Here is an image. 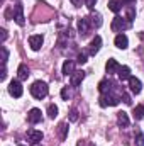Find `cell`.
<instances>
[{
  "label": "cell",
  "instance_id": "obj_1",
  "mask_svg": "<svg viewBox=\"0 0 144 146\" xmlns=\"http://www.w3.org/2000/svg\"><path fill=\"white\" fill-rule=\"evenodd\" d=\"M48 92H49V88H48V83H46V82L37 80V82H34V83L31 85V95H32L34 99H37V100L44 99V97L48 95Z\"/></svg>",
  "mask_w": 144,
  "mask_h": 146
},
{
  "label": "cell",
  "instance_id": "obj_2",
  "mask_svg": "<svg viewBox=\"0 0 144 146\" xmlns=\"http://www.w3.org/2000/svg\"><path fill=\"white\" fill-rule=\"evenodd\" d=\"M120 99H122V95H117V94H114V90L112 92H107V94H102V97H100V106L102 107H107V106H117L119 102H120Z\"/></svg>",
  "mask_w": 144,
  "mask_h": 146
},
{
  "label": "cell",
  "instance_id": "obj_3",
  "mask_svg": "<svg viewBox=\"0 0 144 146\" xmlns=\"http://www.w3.org/2000/svg\"><path fill=\"white\" fill-rule=\"evenodd\" d=\"M112 31L114 33H122V31H126V29H129L131 27V22L127 21V19H122V17H119V15H115L114 17V21H112Z\"/></svg>",
  "mask_w": 144,
  "mask_h": 146
},
{
  "label": "cell",
  "instance_id": "obj_4",
  "mask_svg": "<svg viewBox=\"0 0 144 146\" xmlns=\"http://www.w3.org/2000/svg\"><path fill=\"white\" fill-rule=\"evenodd\" d=\"M22 92H24V88H22V85H20V80H12V82L9 83V94H10L12 97L19 99V97H22Z\"/></svg>",
  "mask_w": 144,
  "mask_h": 146
},
{
  "label": "cell",
  "instance_id": "obj_5",
  "mask_svg": "<svg viewBox=\"0 0 144 146\" xmlns=\"http://www.w3.org/2000/svg\"><path fill=\"white\" fill-rule=\"evenodd\" d=\"M78 33L81 34V36H87L88 34V31H90V26H92V22H90V17H81V19H78Z\"/></svg>",
  "mask_w": 144,
  "mask_h": 146
},
{
  "label": "cell",
  "instance_id": "obj_6",
  "mask_svg": "<svg viewBox=\"0 0 144 146\" xmlns=\"http://www.w3.org/2000/svg\"><path fill=\"white\" fill-rule=\"evenodd\" d=\"M14 21L19 24V26H24V7L20 3H15L14 5Z\"/></svg>",
  "mask_w": 144,
  "mask_h": 146
},
{
  "label": "cell",
  "instance_id": "obj_7",
  "mask_svg": "<svg viewBox=\"0 0 144 146\" xmlns=\"http://www.w3.org/2000/svg\"><path fill=\"white\" fill-rule=\"evenodd\" d=\"M100 46H102V37L100 36H95L92 39V42H90V48H88V54H97L98 51H100Z\"/></svg>",
  "mask_w": 144,
  "mask_h": 146
},
{
  "label": "cell",
  "instance_id": "obj_8",
  "mask_svg": "<svg viewBox=\"0 0 144 146\" xmlns=\"http://www.w3.org/2000/svg\"><path fill=\"white\" fill-rule=\"evenodd\" d=\"M129 88H131L132 94H141V90H143V83H141V80L136 78V76H131V78H129Z\"/></svg>",
  "mask_w": 144,
  "mask_h": 146
},
{
  "label": "cell",
  "instance_id": "obj_9",
  "mask_svg": "<svg viewBox=\"0 0 144 146\" xmlns=\"http://www.w3.org/2000/svg\"><path fill=\"white\" fill-rule=\"evenodd\" d=\"M42 42H44V37L41 36V34H34V36L29 37V46L37 51V49H41V46H42Z\"/></svg>",
  "mask_w": 144,
  "mask_h": 146
},
{
  "label": "cell",
  "instance_id": "obj_10",
  "mask_svg": "<svg viewBox=\"0 0 144 146\" xmlns=\"http://www.w3.org/2000/svg\"><path fill=\"white\" fill-rule=\"evenodd\" d=\"M27 121H29L31 124H37V122H41V121H42V114H41V110L39 109H31L29 110V114H27Z\"/></svg>",
  "mask_w": 144,
  "mask_h": 146
},
{
  "label": "cell",
  "instance_id": "obj_11",
  "mask_svg": "<svg viewBox=\"0 0 144 146\" xmlns=\"http://www.w3.org/2000/svg\"><path fill=\"white\" fill-rule=\"evenodd\" d=\"M114 42H115V46H117L119 49H126V48L129 46V39H127V36H126V34H122V33L115 36Z\"/></svg>",
  "mask_w": 144,
  "mask_h": 146
},
{
  "label": "cell",
  "instance_id": "obj_12",
  "mask_svg": "<svg viewBox=\"0 0 144 146\" xmlns=\"http://www.w3.org/2000/svg\"><path fill=\"white\" fill-rule=\"evenodd\" d=\"M83 78H85V72H81V70H78V72H75L73 75H70V83H71V87H78Z\"/></svg>",
  "mask_w": 144,
  "mask_h": 146
},
{
  "label": "cell",
  "instance_id": "obj_13",
  "mask_svg": "<svg viewBox=\"0 0 144 146\" xmlns=\"http://www.w3.org/2000/svg\"><path fill=\"white\" fill-rule=\"evenodd\" d=\"M114 87H115V83H114V82H110V80H102V82L98 83V90H100V94L112 92V90H114Z\"/></svg>",
  "mask_w": 144,
  "mask_h": 146
},
{
  "label": "cell",
  "instance_id": "obj_14",
  "mask_svg": "<svg viewBox=\"0 0 144 146\" xmlns=\"http://www.w3.org/2000/svg\"><path fill=\"white\" fill-rule=\"evenodd\" d=\"M105 70H107L108 75H112V73H117L120 70V65L117 63V60H114V58H110L107 61V65H105Z\"/></svg>",
  "mask_w": 144,
  "mask_h": 146
},
{
  "label": "cell",
  "instance_id": "obj_15",
  "mask_svg": "<svg viewBox=\"0 0 144 146\" xmlns=\"http://www.w3.org/2000/svg\"><path fill=\"white\" fill-rule=\"evenodd\" d=\"M27 138H29L31 143H41V139H42V133H41V131H36V129H31V131L27 133Z\"/></svg>",
  "mask_w": 144,
  "mask_h": 146
},
{
  "label": "cell",
  "instance_id": "obj_16",
  "mask_svg": "<svg viewBox=\"0 0 144 146\" xmlns=\"http://www.w3.org/2000/svg\"><path fill=\"white\" fill-rule=\"evenodd\" d=\"M117 124L120 126V127H129V117H127V114L126 112H119L117 114Z\"/></svg>",
  "mask_w": 144,
  "mask_h": 146
},
{
  "label": "cell",
  "instance_id": "obj_17",
  "mask_svg": "<svg viewBox=\"0 0 144 146\" xmlns=\"http://www.w3.org/2000/svg\"><path fill=\"white\" fill-rule=\"evenodd\" d=\"M27 76H29V68H27V65H19V68H17V78L19 80H27Z\"/></svg>",
  "mask_w": 144,
  "mask_h": 146
},
{
  "label": "cell",
  "instance_id": "obj_18",
  "mask_svg": "<svg viewBox=\"0 0 144 146\" xmlns=\"http://www.w3.org/2000/svg\"><path fill=\"white\" fill-rule=\"evenodd\" d=\"M90 22H92V26H93V27H97V29H98V27L104 24V21H102V15H100L98 12H93V14L90 15Z\"/></svg>",
  "mask_w": 144,
  "mask_h": 146
},
{
  "label": "cell",
  "instance_id": "obj_19",
  "mask_svg": "<svg viewBox=\"0 0 144 146\" xmlns=\"http://www.w3.org/2000/svg\"><path fill=\"white\" fill-rule=\"evenodd\" d=\"M63 73L68 76V75H73L75 73V61L71 60H66L65 63H63Z\"/></svg>",
  "mask_w": 144,
  "mask_h": 146
},
{
  "label": "cell",
  "instance_id": "obj_20",
  "mask_svg": "<svg viewBox=\"0 0 144 146\" xmlns=\"http://www.w3.org/2000/svg\"><path fill=\"white\" fill-rule=\"evenodd\" d=\"M117 75H119V78L124 82V80H129L131 78V70H129V66H120V70L117 72Z\"/></svg>",
  "mask_w": 144,
  "mask_h": 146
},
{
  "label": "cell",
  "instance_id": "obj_21",
  "mask_svg": "<svg viewBox=\"0 0 144 146\" xmlns=\"http://www.w3.org/2000/svg\"><path fill=\"white\" fill-rule=\"evenodd\" d=\"M132 115H134L136 121H141V119L144 117V106H136V107H134V112H132Z\"/></svg>",
  "mask_w": 144,
  "mask_h": 146
},
{
  "label": "cell",
  "instance_id": "obj_22",
  "mask_svg": "<svg viewBox=\"0 0 144 146\" xmlns=\"http://www.w3.org/2000/svg\"><path fill=\"white\" fill-rule=\"evenodd\" d=\"M134 143H136V146H144V134H143L141 129L136 131V134H134Z\"/></svg>",
  "mask_w": 144,
  "mask_h": 146
},
{
  "label": "cell",
  "instance_id": "obj_23",
  "mask_svg": "<svg viewBox=\"0 0 144 146\" xmlns=\"http://www.w3.org/2000/svg\"><path fill=\"white\" fill-rule=\"evenodd\" d=\"M108 9H110L112 12H115V14H119L122 7H120V3H119V0H110V2H108Z\"/></svg>",
  "mask_w": 144,
  "mask_h": 146
},
{
  "label": "cell",
  "instance_id": "obj_24",
  "mask_svg": "<svg viewBox=\"0 0 144 146\" xmlns=\"http://www.w3.org/2000/svg\"><path fill=\"white\" fill-rule=\"evenodd\" d=\"M48 115H49L51 119H54V117L58 115V107H56L54 104H49V106H48Z\"/></svg>",
  "mask_w": 144,
  "mask_h": 146
},
{
  "label": "cell",
  "instance_id": "obj_25",
  "mask_svg": "<svg viewBox=\"0 0 144 146\" xmlns=\"http://www.w3.org/2000/svg\"><path fill=\"white\" fill-rule=\"evenodd\" d=\"M129 22H132L136 19V9L134 7H127V17H126Z\"/></svg>",
  "mask_w": 144,
  "mask_h": 146
},
{
  "label": "cell",
  "instance_id": "obj_26",
  "mask_svg": "<svg viewBox=\"0 0 144 146\" xmlns=\"http://www.w3.org/2000/svg\"><path fill=\"white\" fill-rule=\"evenodd\" d=\"M66 131H68V124H66V122L59 124V138H61V139L66 138Z\"/></svg>",
  "mask_w": 144,
  "mask_h": 146
},
{
  "label": "cell",
  "instance_id": "obj_27",
  "mask_svg": "<svg viewBox=\"0 0 144 146\" xmlns=\"http://www.w3.org/2000/svg\"><path fill=\"white\" fill-rule=\"evenodd\" d=\"M70 97H71V92H70L68 87H65V88L61 90V99H63V100H68Z\"/></svg>",
  "mask_w": 144,
  "mask_h": 146
},
{
  "label": "cell",
  "instance_id": "obj_28",
  "mask_svg": "<svg viewBox=\"0 0 144 146\" xmlns=\"http://www.w3.org/2000/svg\"><path fill=\"white\" fill-rule=\"evenodd\" d=\"M7 58H9V51H7L5 46H2V63H3V65L7 63Z\"/></svg>",
  "mask_w": 144,
  "mask_h": 146
},
{
  "label": "cell",
  "instance_id": "obj_29",
  "mask_svg": "<svg viewBox=\"0 0 144 146\" xmlns=\"http://www.w3.org/2000/svg\"><path fill=\"white\" fill-rule=\"evenodd\" d=\"M76 61H78V63H81V65H83V63H87V53H80Z\"/></svg>",
  "mask_w": 144,
  "mask_h": 146
},
{
  "label": "cell",
  "instance_id": "obj_30",
  "mask_svg": "<svg viewBox=\"0 0 144 146\" xmlns=\"http://www.w3.org/2000/svg\"><path fill=\"white\" fill-rule=\"evenodd\" d=\"M95 3H97V0H85V5H87V7H88L90 10H93Z\"/></svg>",
  "mask_w": 144,
  "mask_h": 146
},
{
  "label": "cell",
  "instance_id": "obj_31",
  "mask_svg": "<svg viewBox=\"0 0 144 146\" xmlns=\"http://www.w3.org/2000/svg\"><path fill=\"white\" fill-rule=\"evenodd\" d=\"M76 119H78V112H76V110L73 109L71 112H70V121H71V122H75Z\"/></svg>",
  "mask_w": 144,
  "mask_h": 146
},
{
  "label": "cell",
  "instance_id": "obj_32",
  "mask_svg": "<svg viewBox=\"0 0 144 146\" xmlns=\"http://www.w3.org/2000/svg\"><path fill=\"white\" fill-rule=\"evenodd\" d=\"M122 99H124V102H126L127 106H131V104H132V100H131V97H129L127 94H124V92H122Z\"/></svg>",
  "mask_w": 144,
  "mask_h": 146
},
{
  "label": "cell",
  "instance_id": "obj_33",
  "mask_svg": "<svg viewBox=\"0 0 144 146\" xmlns=\"http://www.w3.org/2000/svg\"><path fill=\"white\" fill-rule=\"evenodd\" d=\"M0 33H2V42H3V41L7 39V31H5V29H2Z\"/></svg>",
  "mask_w": 144,
  "mask_h": 146
},
{
  "label": "cell",
  "instance_id": "obj_34",
  "mask_svg": "<svg viewBox=\"0 0 144 146\" xmlns=\"http://www.w3.org/2000/svg\"><path fill=\"white\" fill-rule=\"evenodd\" d=\"M70 2H71L73 5H76V7H80V5H81V0H70Z\"/></svg>",
  "mask_w": 144,
  "mask_h": 146
},
{
  "label": "cell",
  "instance_id": "obj_35",
  "mask_svg": "<svg viewBox=\"0 0 144 146\" xmlns=\"http://www.w3.org/2000/svg\"><path fill=\"white\" fill-rule=\"evenodd\" d=\"M120 2H122V3H134L136 0H120Z\"/></svg>",
  "mask_w": 144,
  "mask_h": 146
},
{
  "label": "cell",
  "instance_id": "obj_36",
  "mask_svg": "<svg viewBox=\"0 0 144 146\" xmlns=\"http://www.w3.org/2000/svg\"><path fill=\"white\" fill-rule=\"evenodd\" d=\"M32 146H41V143H32Z\"/></svg>",
  "mask_w": 144,
  "mask_h": 146
},
{
  "label": "cell",
  "instance_id": "obj_37",
  "mask_svg": "<svg viewBox=\"0 0 144 146\" xmlns=\"http://www.w3.org/2000/svg\"><path fill=\"white\" fill-rule=\"evenodd\" d=\"M19 146H24V145H19Z\"/></svg>",
  "mask_w": 144,
  "mask_h": 146
}]
</instances>
